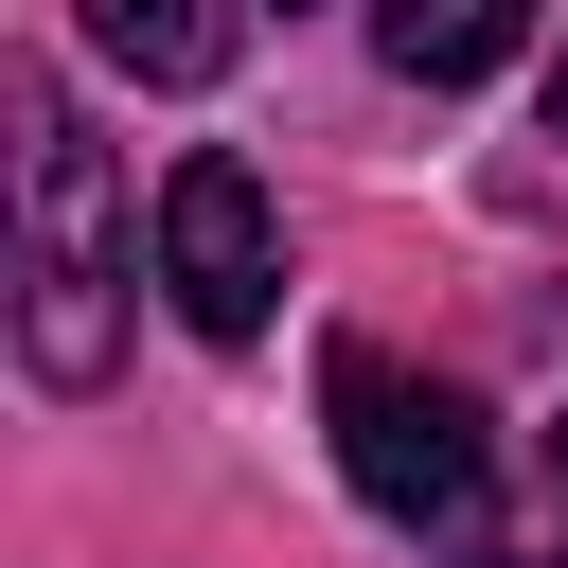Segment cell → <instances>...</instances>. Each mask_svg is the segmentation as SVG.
I'll return each mask as SVG.
<instances>
[{
    "instance_id": "cell-2",
    "label": "cell",
    "mask_w": 568,
    "mask_h": 568,
    "mask_svg": "<svg viewBox=\"0 0 568 568\" xmlns=\"http://www.w3.org/2000/svg\"><path fill=\"white\" fill-rule=\"evenodd\" d=\"M320 408H337V479H355L390 532H444V515H479V408H462V390H426L408 355L337 337V355H320Z\"/></svg>"
},
{
    "instance_id": "cell-3",
    "label": "cell",
    "mask_w": 568,
    "mask_h": 568,
    "mask_svg": "<svg viewBox=\"0 0 568 568\" xmlns=\"http://www.w3.org/2000/svg\"><path fill=\"white\" fill-rule=\"evenodd\" d=\"M160 284H178V320H195L213 355L266 337V302H284V213H266L248 160H178V178H160Z\"/></svg>"
},
{
    "instance_id": "cell-6",
    "label": "cell",
    "mask_w": 568,
    "mask_h": 568,
    "mask_svg": "<svg viewBox=\"0 0 568 568\" xmlns=\"http://www.w3.org/2000/svg\"><path fill=\"white\" fill-rule=\"evenodd\" d=\"M479 568H568V550H479Z\"/></svg>"
},
{
    "instance_id": "cell-4",
    "label": "cell",
    "mask_w": 568,
    "mask_h": 568,
    "mask_svg": "<svg viewBox=\"0 0 568 568\" xmlns=\"http://www.w3.org/2000/svg\"><path fill=\"white\" fill-rule=\"evenodd\" d=\"M89 53L142 71V89H213L248 53V0H89Z\"/></svg>"
},
{
    "instance_id": "cell-1",
    "label": "cell",
    "mask_w": 568,
    "mask_h": 568,
    "mask_svg": "<svg viewBox=\"0 0 568 568\" xmlns=\"http://www.w3.org/2000/svg\"><path fill=\"white\" fill-rule=\"evenodd\" d=\"M0 106H18V355H36V390H106V355H124V178H106V142L71 124L53 71H18Z\"/></svg>"
},
{
    "instance_id": "cell-7",
    "label": "cell",
    "mask_w": 568,
    "mask_h": 568,
    "mask_svg": "<svg viewBox=\"0 0 568 568\" xmlns=\"http://www.w3.org/2000/svg\"><path fill=\"white\" fill-rule=\"evenodd\" d=\"M550 142H568V53H550Z\"/></svg>"
},
{
    "instance_id": "cell-5",
    "label": "cell",
    "mask_w": 568,
    "mask_h": 568,
    "mask_svg": "<svg viewBox=\"0 0 568 568\" xmlns=\"http://www.w3.org/2000/svg\"><path fill=\"white\" fill-rule=\"evenodd\" d=\"M515 36H532V0H373V53L408 89H479V71H515Z\"/></svg>"
}]
</instances>
